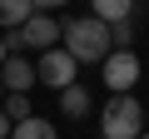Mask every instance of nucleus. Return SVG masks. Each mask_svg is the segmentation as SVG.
<instances>
[{"instance_id":"obj_5","label":"nucleus","mask_w":149,"mask_h":139,"mask_svg":"<svg viewBox=\"0 0 149 139\" xmlns=\"http://www.w3.org/2000/svg\"><path fill=\"white\" fill-rule=\"evenodd\" d=\"M100 75H104L109 95L134 90V85H139V55H134V50H109V55L100 60Z\"/></svg>"},{"instance_id":"obj_13","label":"nucleus","mask_w":149,"mask_h":139,"mask_svg":"<svg viewBox=\"0 0 149 139\" xmlns=\"http://www.w3.org/2000/svg\"><path fill=\"white\" fill-rule=\"evenodd\" d=\"M10 129H15V119H10L5 109H0V139H10Z\"/></svg>"},{"instance_id":"obj_4","label":"nucleus","mask_w":149,"mask_h":139,"mask_svg":"<svg viewBox=\"0 0 149 139\" xmlns=\"http://www.w3.org/2000/svg\"><path fill=\"white\" fill-rule=\"evenodd\" d=\"M35 80H40V85H50V90H65V85H74V80H80V60H74L65 45H50V50H40Z\"/></svg>"},{"instance_id":"obj_14","label":"nucleus","mask_w":149,"mask_h":139,"mask_svg":"<svg viewBox=\"0 0 149 139\" xmlns=\"http://www.w3.org/2000/svg\"><path fill=\"white\" fill-rule=\"evenodd\" d=\"M60 5H70V0H35V10H60Z\"/></svg>"},{"instance_id":"obj_17","label":"nucleus","mask_w":149,"mask_h":139,"mask_svg":"<svg viewBox=\"0 0 149 139\" xmlns=\"http://www.w3.org/2000/svg\"><path fill=\"white\" fill-rule=\"evenodd\" d=\"M0 90H5V85H0Z\"/></svg>"},{"instance_id":"obj_7","label":"nucleus","mask_w":149,"mask_h":139,"mask_svg":"<svg viewBox=\"0 0 149 139\" xmlns=\"http://www.w3.org/2000/svg\"><path fill=\"white\" fill-rule=\"evenodd\" d=\"M90 104H95V99H90V90H85L80 80L60 90V114H65V119H85V114H90Z\"/></svg>"},{"instance_id":"obj_10","label":"nucleus","mask_w":149,"mask_h":139,"mask_svg":"<svg viewBox=\"0 0 149 139\" xmlns=\"http://www.w3.org/2000/svg\"><path fill=\"white\" fill-rule=\"evenodd\" d=\"M10 139H60V134H55V124H50V119L30 114V119H20V124L10 129Z\"/></svg>"},{"instance_id":"obj_15","label":"nucleus","mask_w":149,"mask_h":139,"mask_svg":"<svg viewBox=\"0 0 149 139\" xmlns=\"http://www.w3.org/2000/svg\"><path fill=\"white\" fill-rule=\"evenodd\" d=\"M5 55H10V45H5V35H0V65H5Z\"/></svg>"},{"instance_id":"obj_3","label":"nucleus","mask_w":149,"mask_h":139,"mask_svg":"<svg viewBox=\"0 0 149 139\" xmlns=\"http://www.w3.org/2000/svg\"><path fill=\"white\" fill-rule=\"evenodd\" d=\"M5 45L10 50H50V45H60V20H50V10H35L20 30H5Z\"/></svg>"},{"instance_id":"obj_11","label":"nucleus","mask_w":149,"mask_h":139,"mask_svg":"<svg viewBox=\"0 0 149 139\" xmlns=\"http://www.w3.org/2000/svg\"><path fill=\"white\" fill-rule=\"evenodd\" d=\"M90 15H100V20H129L134 15V0H90Z\"/></svg>"},{"instance_id":"obj_9","label":"nucleus","mask_w":149,"mask_h":139,"mask_svg":"<svg viewBox=\"0 0 149 139\" xmlns=\"http://www.w3.org/2000/svg\"><path fill=\"white\" fill-rule=\"evenodd\" d=\"M0 109H5L15 124H20V119H30V114H35V104H30V90H5V95H0Z\"/></svg>"},{"instance_id":"obj_8","label":"nucleus","mask_w":149,"mask_h":139,"mask_svg":"<svg viewBox=\"0 0 149 139\" xmlns=\"http://www.w3.org/2000/svg\"><path fill=\"white\" fill-rule=\"evenodd\" d=\"M30 15H35V0H0V35H5V30H20Z\"/></svg>"},{"instance_id":"obj_1","label":"nucleus","mask_w":149,"mask_h":139,"mask_svg":"<svg viewBox=\"0 0 149 139\" xmlns=\"http://www.w3.org/2000/svg\"><path fill=\"white\" fill-rule=\"evenodd\" d=\"M60 45L80 60V65H100V60L114 50V40H109V20H100V15L60 20Z\"/></svg>"},{"instance_id":"obj_2","label":"nucleus","mask_w":149,"mask_h":139,"mask_svg":"<svg viewBox=\"0 0 149 139\" xmlns=\"http://www.w3.org/2000/svg\"><path fill=\"white\" fill-rule=\"evenodd\" d=\"M149 124V109L124 90V95H109V104L100 109V139H139Z\"/></svg>"},{"instance_id":"obj_6","label":"nucleus","mask_w":149,"mask_h":139,"mask_svg":"<svg viewBox=\"0 0 149 139\" xmlns=\"http://www.w3.org/2000/svg\"><path fill=\"white\" fill-rule=\"evenodd\" d=\"M0 85H5V90H30V85H35V65H30L20 50H10L5 65H0Z\"/></svg>"},{"instance_id":"obj_12","label":"nucleus","mask_w":149,"mask_h":139,"mask_svg":"<svg viewBox=\"0 0 149 139\" xmlns=\"http://www.w3.org/2000/svg\"><path fill=\"white\" fill-rule=\"evenodd\" d=\"M109 40H114V50H129V40H134V25H129V20H114V25H109Z\"/></svg>"},{"instance_id":"obj_16","label":"nucleus","mask_w":149,"mask_h":139,"mask_svg":"<svg viewBox=\"0 0 149 139\" xmlns=\"http://www.w3.org/2000/svg\"><path fill=\"white\" fill-rule=\"evenodd\" d=\"M139 139H149V134H139Z\"/></svg>"}]
</instances>
